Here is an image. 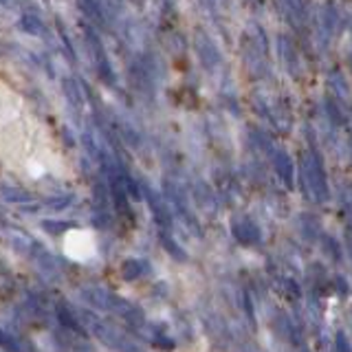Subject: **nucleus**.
Segmentation results:
<instances>
[{
  "instance_id": "nucleus-1",
  "label": "nucleus",
  "mask_w": 352,
  "mask_h": 352,
  "mask_svg": "<svg viewBox=\"0 0 352 352\" xmlns=\"http://www.w3.org/2000/svg\"><path fill=\"white\" fill-rule=\"evenodd\" d=\"M66 253L73 260H88L95 253V242L93 234H86V231H75L66 238Z\"/></svg>"
}]
</instances>
